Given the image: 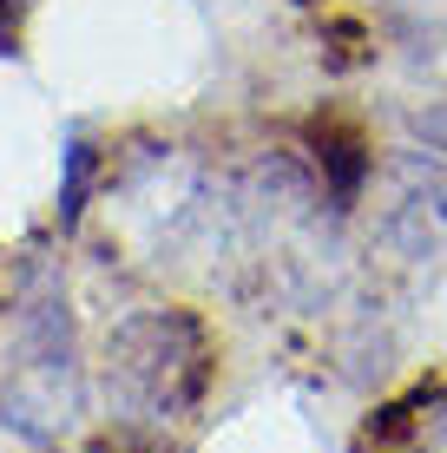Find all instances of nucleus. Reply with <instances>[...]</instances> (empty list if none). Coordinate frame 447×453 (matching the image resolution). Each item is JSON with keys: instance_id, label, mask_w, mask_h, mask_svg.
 <instances>
[{"instance_id": "obj_1", "label": "nucleus", "mask_w": 447, "mask_h": 453, "mask_svg": "<svg viewBox=\"0 0 447 453\" xmlns=\"http://www.w3.org/2000/svg\"><path fill=\"white\" fill-rule=\"evenodd\" d=\"M211 381V335L191 309H138L105 342V395L132 420H178Z\"/></svg>"}, {"instance_id": "obj_4", "label": "nucleus", "mask_w": 447, "mask_h": 453, "mask_svg": "<svg viewBox=\"0 0 447 453\" xmlns=\"http://www.w3.org/2000/svg\"><path fill=\"white\" fill-rule=\"evenodd\" d=\"M316 165H322V178H329L335 211H349L362 197V184H368V145L356 132H316Z\"/></svg>"}, {"instance_id": "obj_3", "label": "nucleus", "mask_w": 447, "mask_h": 453, "mask_svg": "<svg viewBox=\"0 0 447 453\" xmlns=\"http://www.w3.org/2000/svg\"><path fill=\"white\" fill-rule=\"evenodd\" d=\"M381 230H389V243L408 263H441L447 257V158L441 151H428V158H414L402 171Z\"/></svg>"}, {"instance_id": "obj_6", "label": "nucleus", "mask_w": 447, "mask_h": 453, "mask_svg": "<svg viewBox=\"0 0 447 453\" xmlns=\"http://www.w3.org/2000/svg\"><path fill=\"white\" fill-rule=\"evenodd\" d=\"M408 132H414V145H428V151H441V158H447V99L408 112Z\"/></svg>"}, {"instance_id": "obj_5", "label": "nucleus", "mask_w": 447, "mask_h": 453, "mask_svg": "<svg viewBox=\"0 0 447 453\" xmlns=\"http://www.w3.org/2000/svg\"><path fill=\"white\" fill-rule=\"evenodd\" d=\"M92 145L86 138H73L66 145V184H59V230H73L80 224V211H86V191H92Z\"/></svg>"}, {"instance_id": "obj_7", "label": "nucleus", "mask_w": 447, "mask_h": 453, "mask_svg": "<svg viewBox=\"0 0 447 453\" xmlns=\"http://www.w3.org/2000/svg\"><path fill=\"white\" fill-rule=\"evenodd\" d=\"M20 34H27V0H0V59L20 53Z\"/></svg>"}, {"instance_id": "obj_2", "label": "nucleus", "mask_w": 447, "mask_h": 453, "mask_svg": "<svg viewBox=\"0 0 447 453\" xmlns=\"http://www.w3.org/2000/svg\"><path fill=\"white\" fill-rule=\"evenodd\" d=\"M73 395H80V374H73V316H66V296H34L20 316V368H13L0 408L13 414V427L27 434H53L66 427Z\"/></svg>"}]
</instances>
